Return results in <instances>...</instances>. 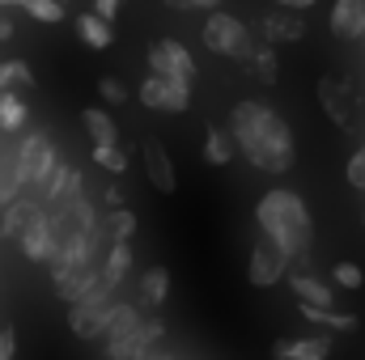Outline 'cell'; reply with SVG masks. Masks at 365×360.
<instances>
[{"instance_id":"cell-1","label":"cell","mask_w":365,"mask_h":360,"mask_svg":"<svg viewBox=\"0 0 365 360\" xmlns=\"http://www.w3.org/2000/svg\"><path fill=\"white\" fill-rule=\"evenodd\" d=\"M230 136L255 170H268V174L293 170V132L272 106L238 102L234 115H230Z\"/></svg>"},{"instance_id":"cell-4","label":"cell","mask_w":365,"mask_h":360,"mask_svg":"<svg viewBox=\"0 0 365 360\" xmlns=\"http://www.w3.org/2000/svg\"><path fill=\"white\" fill-rule=\"evenodd\" d=\"M51 166H56V149H51V140H47L43 132H34L30 140H21V144H17L13 174H17V182H21V186H26V182L43 186V179L51 174Z\"/></svg>"},{"instance_id":"cell-7","label":"cell","mask_w":365,"mask_h":360,"mask_svg":"<svg viewBox=\"0 0 365 360\" xmlns=\"http://www.w3.org/2000/svg\"><path fill=\"white\" fill-rule=\"evenodd\" d=\"M149 73L191 81V77H195V60L187 55V47H182L179 38H162V43H153V47H149Z\"/></svg>"},{"instance_id":"cell-22","label":"cell","mask_w":365,"mask_h":360,"mask_svg":"<svg viewBox=\"0 0 365 360\" xmlns=\"http://www.w3.org/2000/svg\"><path fill=\"white\" fill-rule=\"evenodd\" d=\"M204 162H208V166H230V162H234V136H230V132H221V127H208Z\"/></svg>"},{"instance_id":"cell-39","label":"cell","mask_w":365,"mask_h":360,"mask_svg":"<svg viewBox=\"0 0 365 360\" xmlns=\"http://www.w3.org/2000/svg\"><path fill=\"white\" fill-rule=\"evenodd\" d=\"M102 199H106L110 208H119V203H123V191H119V186H106V191H102Z\"/></svg>"},{"instance_id":"cell-30","label":"cell","mask_w":365,"mask_h":360,"mask_svg":"<svg viewBox=\"0 0 365 360\" xmlns=\"http://www.w3.org/2000/svg\"><path fill=\"white\" fill-rule=\"evenodd\" d=\"M64 4H68V0H21V9H30V17H38V21H47V26H56V21L64 17Z\"/></svg>"},{"instance_id":"cell-34","label":"cell","mask_w":365,"mask_h":360,"mask_svg":"<svg viewBox=\"0 0 365 360\" xmlns=\"http://www.w3.org/2000/svg\"><path fill=\"white\" fill-rule=\"evenodd\" d=\"M349 182H353L357 191H365V149H357V153L349 157Z\"/></svg>"},{"instance_id":"cell-10","label":"cell","mask_w":365,"mask_h":360,"mask_svg":"<svg viewBox=\"0 0 365 360\" xmlns=\"http://www.w3.org/2000/svg\"><path fill=\"white\" fill-rule=\"evenodd\" d=\"M145 170H149V182L162 191V195H175L179 191V179H175V166H170V157H166V144L158 140V136H145Z\"/></svg>"},{"instance_id":"cell-36","label":"cell","mask_w":365,"mask_h":360,"mask_svg":"<svg viewBox=\"0 0 365 360\" xmlns=\"http://www.w3.org/2000/svg\"><path fill=\"white\" fill-rule=\"evenodd\" d=\"M17 186H21V182H17V174H4V170H0V203H9Z\"/></svg>"},{"instance_id":"cell-33","label":"cell","mask_w":365,"mask_h":360,"mask_svg":"<svg viewBox=\"0 0 365 360\" xmlns=\"http://www.w3.org/2000/svg\"><path fill=\"white\" fill-rule=\"evenodd\" d=\"M98 93H102L106 102H128V90H123L119 77H102V81H98Z\"/></svg>"},{"instance_id":"cell-21","label":"cell","mask_w":365,"mask_h":360,"mask_svg":"<svg viewBox=\"0 0 365 360\" xmlns=\"http://www.w3.org/2000/svg\"><path fill=\"white\" fill-rule=\"evenodd\" d=\"M77 34L86 38V47H93V51H102V47H110V21L102 17V13H81L77 17Z\"/></svg>"},{"instance_id":"cell-6","label":"cell","mask_w":365,"mask_h":360,"mask_svg":"<svg viewBox=\"0 0 365 360\" xmlns=\"http://www.w3.org/2000/svg\"><path fill=\"white\" fill-rule=\"evenodd\" d=\"M289 263H293V259L276 246L272 238H264V233H259V242H255V250H251V268H247V275H251V284H255V288H272L276 280L289 271Z\"/></svg>"},{"instance_id":"cell-28","label":"cell","mask_w":365,"mask_h":360,"mask_svg":"<svg viewBox=\"0 0 365 360\" xmlns=\"http://www.w3.org/2000/svg\"><path fill=\"white\" fill-rule=\"evenodd\" d=\"M93 162H98L102 170H110V174H123V170H128V153H123L119 144H93Z\"/></svg>"},{"instance_id":"cell-19","label":"cell","mask_w":365,"mask_h":360,"mask_svg":"<svg viewBox=\"0 0 365 360\" xmlns=\"http://www.w3.org/2000/svg\"><path fill=\"white\" fill-rule=\"evenodd\" d=\"M145 327V314L136 305H110V318H106V339H119V335H136Z\"/></svg>"},{"instance_id":"cell-14","label":"cell","mask_w":365,"mask_h":360,"mask_svg":"<svg viewBox=\"0 0 365 360\" xmlns=\"http://www.w3.org/2000/svg\"><path fill=\"white\" fill-rule=\"evenodd\" d=\"M276 360H323L331 352V339L319 335V339H280L272 348Z\"/></svg>"},{"instance_id":"cell-32","label":"cell","mask_w":365,"mask_h":360,"mask_svg":"<svg viewBox=\"0 0 365 360\" xmlns=\"http://www.w3.org/2000/svg\"><path fill=\"white\" fill-rule=\"evenodd\" d=\"M331 280H336L340 288H361L365 284V275H361L357 263H336V268H331Z\"/></svg>"},{"instance_id":"cell-12","label":"cell","mask_w":365,"mask_h":360,"mask_svg":"<svg viewBox=\"0 0 365 360\" xmlns=\"http://www.w3.org/2000/svg\"><path fill=\"white\" fill-rule=\"evenodd\" d=\"M331 34L344 43L365 38V0H336L331 4Z\"/></svg>"},{"instance_id":"cell-41","label":"cell","mask_w":365,"mask_h":360,"mask_svg":"<svg viewBox=\"0 0 365 360\" xmlns=\"http://www.w3.org/2000/svg\"><path fill=\"white\" fill-rule=\"evenodd\" d=\"M0 38H13V21L9 17H0Z\"/></svg>"},{"instance_id":"cell-13","label":"cell","mask_w":365,"mask_h":360,"mask_svg":"<svg viewBox=\"0 0 365 360\" xmlns=\"http://www.w3.org/2000/svg\"><path fill=\"white\" fill-rule=\"evenodd\" d=\"M259 30H264L268 43H302L306 38V21L293 17V13H268Z\"/></svg>"},{"instance_id":"cell-2","label":"cell","mask_w":365,"mask_h":360,"mask_svg":"<svg viewBox=\"0 0 365 360\" xmlns=\"http://www.w3.org/2000/svg\"><path fill=\"white\" fill-rule=\"evenodd\" d=\"M255 221H259V233L272 238L289 259H306V255H310L314 225H310V208L302 203L297 191H284V186L268 191V195L255 203Z\"/></svg>"},{"instance_id":"cell-20","label":"cell","mask_w":365,"mask_h":360,"mask_svg":"<svg viewBox=\"0 0 365 360\" xmlns=\"http://www.w3.org/2000/svg\"><path fill=\"white\" fill-rule=\"evenodd\" d=\"M81 123H86V132H90L93 144H119V127H115V119H110L106 110L86 106V110H81Z\"/></svg>"},{"instance_id":"cell-24","label":"cell","mask_w":365,"mask_h":360,"mask_svg":"<svg viewBox=\"0 0 365 360\" xmlns=\"http://www.w3.org/2000/svg\"><path fill=\"white\" fill-rule=\"evenodd\" d=\"M26 102L17 97V90H0V127L4 132H17L21 123H26Z\"/></svg>"},{"instance_id":"cell-27","label":"cell","mask_w":365,"mask_h":360,"mask_svg":"<svg viewBox=\"0 0 365 360\" xmlns=\"http://www.w3.org/2000/svg\"><path fill=\"white\" fill-rule=\"evenodd\" d=\"M30 81H34L30 64H21V60H0V90H17V85H30Z\"/></svg>"},{"instance_id":"cell-42","label":"cell","mask_w":365,"mask_h":360,"mask_svg":"<svg viewBox=\"0 0 365 360\" xmlns=\"http://www.w3.org/2000/svg\"><path fill=\"white\" fill-rule=\"evenodd\" d=\"M0 4H21V0H0Z\"/></svg>"},{"instance_id":"cell-26","label":"cell","mask_w":365,"mask_h":360,"mask_svg":"<svg viewBox=\"0 0 365 360\" xmlns=\"http://www.w3.org/2000/svg\"><path fill=\"white\" fill-rule=\"evenodd\" d=\"M106 233H110V242H132V233H136V216H132V208H110V216H106Z\"/></svg>"},{"instance_id":"cell-37","label":"cell","mask_w":365,"mask_h":360,"mask_svg":"<svg viewBox=\"0 0 365 360\" xmlns=\"http://www.w3.org/2000/svg\"><path fill=\"white\" fill-rule=\"evenodd\" d=\"M170 9H217L221 0H166Z\"/></svg>"},{"instance_id":"cell-18","label":"cell","mask_w":365,"mask_h":360,"mask_svg":"<svg viewBox=\"0 0 365 360\" xmlns=\"http://www.w3.org/2000/svg\"><path fill=\"white\" fill-rule=\"evenodd\" d=\"M166 297H170V271L149 268L145 275H140V305L158 309V305H166Z\"/></svg>"},{"instance_id":"cell-40","label":"cell","mask_w":365,"mask_h":360,"mask_svg":"<svg viewBox=\"0 0 365 360\" xmlns=\"http://www.w3.org/2000/svg\"><path fill=\"white\" fill-rule=\"evenodd\" d=\"M276 4H280V9H297V13H302V9H310L314 0H276Z\"/></svg>"},{"instance_id":"cell-16","label":"cell","mask_w":365,"mask_h":360,"mask_svg":"<svg viewBox=\"0 0 365 360\" xmlns=\"http://www.w3.org/2000/svg\"><path fill=\"white\" fill-rule=\"evenodd\" d=\"M289 288L297 292V301H310V305H336V292H331L323 280L306 275V271H293V275H289Z\"/></svg>"},{"instance_id":"cell-11","label":"cell","mask_w":365,"mask_h":360,"mask_svg":"<svg viewBox=\"0 0 365 360\" xmlns=\"http://www.w3.org/2000/svg\"><path fill=\"white\" fill-rule=\"evenodd\" d=\"M21 250H26V259H34V263H51V259H56L51 216H38V212H34V221L21 229Z\"/></svg>"},{"instance_id":"cell-31","label":"cell","mask_w":365,"mask_h":360,"mask_svg":"<svg viewBox=\"0 0 365 360\" xmlns=\"http://www.w3.org/2000/svg\"><path fill=\"white\" fill-rule=\"evenodd\" d=\"M140 102H145L149 110H166V77L149 73V81L140 85Z\"/></svg>"},{"instance_id":"cell-23","label":"cell","mask_w":365,"mask_h":360,"mask_svg":"<svg viewBox=\"0 0 365 360\" xmlns=\"http://www.w3.org/2000/svg\"><path fill=\"white\" fill-rule=\"evenodd\" d=\"M247 68H251L264 85H276V81H280V64H276V51H272V43H268V38L251 51V64H247Z\"/></svg>"},{"instance_id":"cell-5","label":"cell","mask_w":365,"mask_h":360,"mask_svg":"<svg viewBox=\"0 0 365 360\" xmlns=\"http://www.w3.org/2000/svg\"><path fill=\"white\" fill-rule=\"evenodd\" d=\"M106 318H110V288L98 284L86 301H73V318H68V327H73L77 339H98V335L106 331Z\"/></svg>"},{"instance_id":"cell-38","label":"cell","mask_w":365,"mask_h":360,"mask_svg":"<svg viewBox=\"0 0 365 360\" xmlns=\"http://www.w3.org/2000/svg\"><path fill=\"white\" fill-rule=\"evenodd\" d=\"M93 13H102V17L110 21V17L119 13V0H93Z\"/></svg>"},{"instance_id":"cell-8","label":"cell","mask_w":365,"mask_h":360,"mask_svg":"<svg viewBox=\"0 0 365 360\" xmlns=\"http://www.w3.org/2000/svg\"><path fill=\"white\" fill-rule=\"evenodd\" d=\"M319 106L327 110V119L336 123V127H353V90L340 81V77H323L319 81Z\"/></svg>"},{"instance_id":"cell-17","label":"cell","mask_w":365,"mask_h":360,"mask_svg":"<svg viewBox=\"0 0 365 360\" xmlns=\"http://www.w3.org/2000/svg\"><path fill=\"white\" fill-rule=\"evenodd\" d=\"M128 268H132V246H128V242H110V255L102 259V284L115 292V288L123 284Z\"/></svg>"},{"instance_id":"cell-35","label":"cell","mask_w":365,"mask_h":360,"mask_svg":"<svg viewBox=\"0 0 365 360\" xmlns=\"http://www.w3.org/2000/svg\"><path fill=\"white\" fill-rule=\"evenodd\" d=\"M13 352H17V335L9 327H0V360H13Z\"/></svg>"},{"instance_id":"cell-3","label":"cell","mask_w":365,"mask_h":360,"mask_svg":"<svg viewBox=\"0 0 365 360\" xmlns=\"http://www.w3.org/2000/svg\"><path fill=\"white\" fill-rule=\"evenodd\" d=\"M204 47L230 55L234 64H251V51H255L247 26H242L238 17H230V13H212V17L204 21Z\"/></svg>"},{"instance_id":"cell-15","label":"cell","mask_w":365,"mask_h":360,"mask_svg":"<svg viewBox=\"0 0 365 360\" xmlns=\"http://www.w3.org/2000/svg\"><path fill=\"white\" fill-rule=\"evenodd\" d=\"M297 309H302L306 322H319L327 331H357V314H340L331 305H310V301H297Z\"/></svg>"},{"instance_id":"cell-9","label":"cell","mask_w":365,"mask_h":360,"mask_svg":"<svg viewBox=\"0 0 365 360\" xmlns=\"http://www.w3.org/2000/svg\"><path fill=\"white\" fill-rule=\"evenodd\" d=\"M162 335V322L158 318H145V327L136 331V335H119V339H106V356L115 360H140L149 356V348H153V339Z\"/></svg>"},{"instance_id":"cell-25","label":"cell","mask_w":365,"mask_h":360,"mask_svg":"<svg viewBox=\"0 0 365 360\" xmlns=\"http://www.w3.org/2000/svg\"><path fill=\"white\" fill-rule=\"evenodd\" d=\"M34 221V203L30 199H9V216H4V238H21V229Z\"/></svg>"},{"instance_id":"cell-29","label":"cell","mask_w":365,"mask_h":360,"mask_svg":"<svg viewBox=\"0 0 365 360\" xmlns=\"http://www.w3.org/2000/svg\"><path fill=\"white\" fill-rule=\"evenodd\" d=\"M187 106H191V81H182V77H166V110L182 115Z\"/></svg>"}]
</instances>
